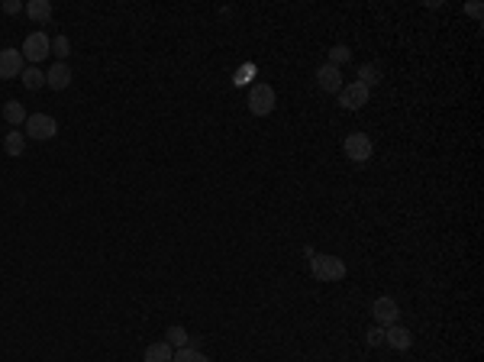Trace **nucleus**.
<instances>
[{"instance_id":"f257e3e1","label":"nucleus","mask_w":484,"mask_h":362,"mask_svg":"<svg viewBox=\"0 0 484 362\" xmlns=\"http://www.w3.org/2000/svg\"><path fill=\"white\" fill-rule=\"evenodd\" d=\"M346 262L339 256H323V252H313L310 256V275L317 278V282H342L346 278Z\"/></svg>"},{"instance_id":"f03ea898","label":"nucleus","mask_w":484,"mask_h":362,"mask_svg":"<svg viewBox=\"0 0 484 362\" xmlns=\"http://www.w3.org/2000/svg\"><path fill=\"white\" fill-rule=\"evenodd\" d=\"M23 127H26V136L39 139V143H46V139H52L58 133L55 117H48V113H30Z\"/></svg>"},{"instance_id":"7ed1b4c3","label":"nucleus","mask_w":484,"mask_h":362,"mask_svg":"<svg viewBox=\"0 0 484 362\" xmlns=\"http://www.w3.org/2000/svg\"><path fill=\"white\" fill-rule=\"evenodd\" d=\"M275 104H278V94H275L271 84H255V88L249 91V110H252L255 117H268V113L275 110Z\"/></svg>"},{"instance_id":"20e7f679","label":"nucleus","mask_w":484,"mask_h":362,"mask_svg":"<svg viewBox=\"0 0 484 362\" xmlns=\"http://www.w3.org/2000/svg\"><path fill=\"white\" fill-rule=\"evenodd\" d=\"M342 153L349 155L352 162H358V165H365V162L374 155V143L365 136V133H349L346 143H342Z\"/></svg>"},{"instance_id":"39448f33","label":"nucleus","mask_w":484,"mask_h":362,"mask_svg":"<svg viewBox=\"0 0 484 362\" xmlns=\"http://www.w3.org/2000/svg\"><path fill=\"white\" fill-rule=\"evenodd\" d=\"M20 52H23V58H30L32 65H39L42 58L52 56V39H48L42 30H36V32H30V36H26V42H23V49H20Z\"/></svg>"},{"instance_id":"423d86ee","label":"nucleus","mask_w":484,"mask_h":362,"mask_svg":"<svg viewBox=\"0 0 484 362\" xmlns=\"http://www.w3.org/2000/svg\"><path fill=\"white\" fill-rule=\"evenodd\" d=\"M372 317L378 327H394V323H400V304L388 295H381V298L372 301Z\"/></svg>"},{"instance_id":"0eeeda50","label":"nucleus","mask_w":484,"mask_h":362,"mask_svg":"<svg viewBox=\"0 0 484 362\" xmlns=\"http://www.w3.org/2000/svg\"><path fill=\"white\" fill-rule=\"evenodd\" d=\"M26 68V58L20 49H0V81L20 78Z\"/></svg>"},{"instance_id":"6e6552de","label":"nucleus","mask_w":484,"mask_h":362,"mask_svg":"<svg viewBox=\"0 0 484 362\" xmlns=\"http://www.w3.org/2000/svg\"><path fill=\"white\" fill-rule=\"evenodd\" d=\"M368 97H372V91H368L365 84H358V81H352V84H342L339 107H346V110H362V107L368 104Z\"/></svg>"},{"instance_id":"1a4fd4ad","label":"nucleus","mask_w":484,"mask_h":362,"mask_svg":"<svg viewBox=\"0 0 484 362\" xmlns=\"http://www.w3.org/2000/svg\"><path fill=\"white\" fill-rule=\"evenodd\" d=\"M342 84H346V81H342V72L336 68V65L326 62V65H320L317 68V88L320 91H326V94H339Z\"/></svg>"},{"instance_id":"9d476101","label":"nucleus","mask_w":484,"mask_h":362,"mask_svg":"<svg viewBox=\"0 0 484 362\" xmlns=\"http://www.w3.org/2000/svg\"><path fill=\"white\" fill-rule=\"evenodd\" d=\"M72 81H74V72H72V65H68V62H55L46 72V88H52V91L72 88Z\"/></svg>"},{"instance_id":"9b49d317","label":"nucleus","mask_w":484,"mask_h":362,"mask_svg":"<svg viewBox=\"0 0 484 362\" xmlns=\"http://www.w3.org/2000/svg\"><path fill=\"white\" fill-rule=\"evenodd\" d=\"M384 343L391 349H397V353H407L413 347V333L407 327H400V323H394V327H384Z\"/></svg>"},{"instance_id":"f8f14e48","label":"nucleus","mask_w":484,"mask_h":362,"mask_svg":"<svg viewBox=\"0 0 484 362\" xmlns=\"http://www.w3.org/2000/svg\"><path fill=\"white\" fill-rule=\"evenodd\" d=\"M23 10L32 23H48V20H52V4H48V0H26Z\"/></svg>"},{"instance_id":"ddd939ff","label":"nucleus","mask_w":484,"mask_h":362,"mask_svg":"<svg viewBox=\"0 0 484 362\" xmlns=\"http://www.w3.org/2000/svg\"><path fill=\"white\" fill-rule=\"evenodd\" d=\"M4 153L13 155V159H20V155L26 153V133L23 129H10L7 136H4Z\"/></svg>"},{"instance_id":"4468645a","label":"nucleus","mask_w":484,"mask_h":362,"mask_svg":"<svg viewBox=\"0 0 484 362\" xmlns=\"http://www.w3.org/2000/svg\"><path fill=\"white\" fill-rule=\"evenodd\" d=\"M171 356H175V349L168 347L165 340H159V343H149V347H145L143 362H171Z\"/></svg>"},{"instance_id":"2eb2a0df","label":"nucleus","mask_w":484,"mask_h":362,"mask_svg":"<svg viewBox=\"0 0 484 362\" xmlns=\"http://www.w3.org/2000/svg\"><path fill=\"white\" fill-rule=\"evenodd\" d=\"M4 120H7L10 127H23L26 123V107L20 104V101H7V104H4Z\"/></svg>"},{"instance_id":"dca6fc26","label":"nucleus","mask_w":484,"mask_h":362,"mask_svg":"<svg viewBox=\"0 0 484 362\" xmlns=\"http://www.w3.org/2000/svg\"><path fill=\"white\" fill-rule=\"evenodd\" d=\"M20 81L26 84V91H39V88H46V72H39L36 65H30V68H23Z\"/></svg>"},{"instance_id":"f3484780","label":"nucleus","mask_w":484,"mask_h":362,"mask_svg":"<svg viewBox=\"0 0 484 362\" xmlns=\"http://www.w3.org/2000/svg\"><path fill=\"white\" fill-rule=\"evenodd\" d=\"M165 343L171 349H184V347H191V337H188V330H184V327H168L165 330Z\"/></svg>"},{"instance_id":"a211bd4d","label":"nucleus","mask_w":484,"mask_h":362,"mask_svg":"<svg viewBox=\"0 0 484 362\" xmlns=\"http://www.w3.org/2000/svg\"><path fill=\"white\" fill-rule=\"evenodd\" d=\"M381 81V68L378 65H358V84H365L368 91Z\"/></svg>"},{"instance_id":"6ab92c4d","label":"nucleus","mask_w":484,"mask_h":362,"mask_svg":"<svg viewBox=\"0 0 484 362\" xmlns=\"http://www.w3.org/2000/svg\"><path fill=\"white\" fill-rule=\"evenodd\" d=\"M171 362H210V359H207V353H200L197 347H184V349H175Z\"/></svg>"},{"instance_id":"aec40b11","label":"nucleus","mask_w":484,"mask_h":362,"mask_svg":"<svg viewBox=\"0 0 484 362\" xmlns=\"http://www.w3.org/2000/svg\"><path fill=\"white\" fill-rule=\"evenodd\" d=\"M52 56H55L58 62H65V58L72 56V39H68V36H55V39H52Z\"/></svg>"},{"instance_id":"412c9836","label":"nucleus","mask_w":484,"mask_h":362,"mask_svg":"<svg viewBox=\"0 0 484 362\" xmlns=\"http://www.w3.org/2000/svg\"><path fill=\"white\" fill-rule=\"evenodd\" d=\"M352 58V52L346 46H333L329 49V65H336V68H339V65H346Z\"/></svg>"},{"instance_id":"4be33fe9","label":"nucleus","mask_w":484,"mask_h":362,"mask_svg":"<svg viewBox=\"0 0 484 362\" xmlns=\"http://www.w3.org/2000/svg\"><path fill=\"white\" fill-rule=\"evenodd\" d=\"M365 343H368V347H384V327H378V323H374L372 330L365 333Z\"/></svg>"},{"instance_id":"5701e85b","label":"nucleus","mask_w":484,"mask_h":362,"mask_svg":"<svg viewBox=\"0 0 484 362\" xmlns=\"http://www.w3.org/2000/svg\"><path fill=\"white\" fill-rule=\"evenodd\" d=\"M20 10H23L20 0H7V4H4V13H20Z\"/></svg>"},{"instance_id":"b1692460","label":"nucleus","mask_w":484,"mask_h":362,"mask_svg":"<svg viewBox=\"0 0 484 362\" xmlns=\"http://www.w3.org/2000/svg\"><path fill=\"white\" fill-rule=\"evenodd\" d=\"M465 13H469V16H481L484 7H481V4H469V7H465Z\"/></svg>"}]
</instances>
